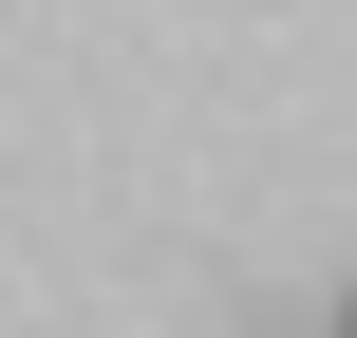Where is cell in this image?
Listing matches in <instances>:
<instances>
[{"label": "cell", "instance_id": "6da1fadb", "mask_svg": "<svg viewBox=\"0 0 357 338\" xmlns=\"http://www.w3.org/2000/svg\"><path fill=\"white\" fill-rule=\"evenodd\" d=\"M339 338H357V301H339Z\"/></svg>", "mask_w": 357, "mask_h": 338}]
</instances>
